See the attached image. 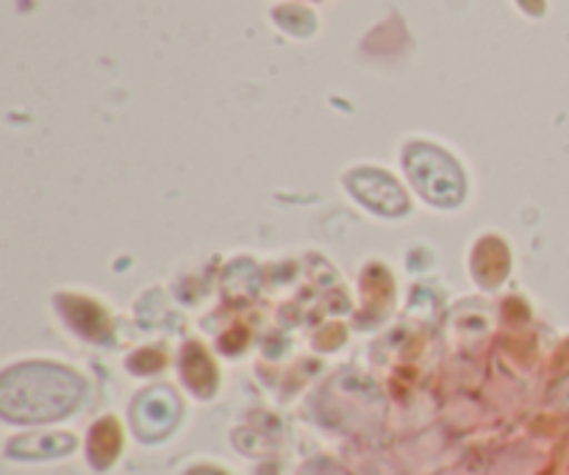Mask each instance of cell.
Segmentation results:
<instances>
[{
	"label": "cell",
	"mask_w": 569,
	"mask_h": 475,
	"mask_svg": "<svg viewBox=\"0 0 569 475\" xmlns=\"http://www.w3.org/2000/svg\"><path fill=\"white\" fill-rule=\"evenodd\" d=\"M142 412H144L142 426H144V420L156 423V432H161V428L170 426V406H167L164 400H148Z\"/></svg>",
	"instance_id": "obj_1"
}]
</instances>
